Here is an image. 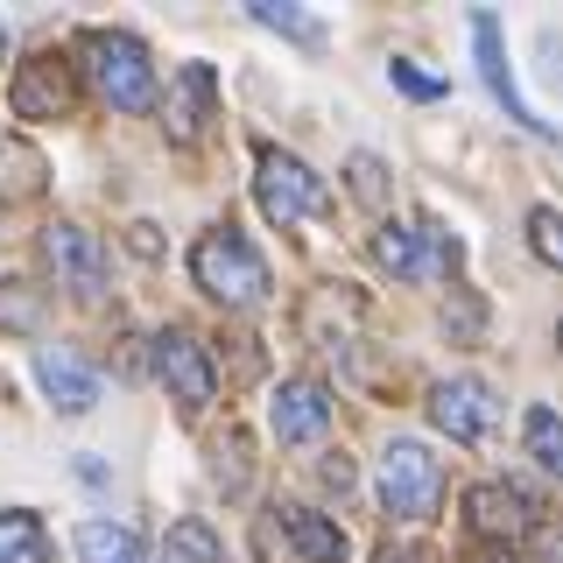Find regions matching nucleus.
Wrapping results in <instances>:
<instances>
[{
	"label": "nucleus",
	"mask_w": 563,
	"mask_h": 563,
	"mask_svg": "<svg viewBox=\"0 0 563 563\" xmlns=\"http://www.w3.org/2000/svg\"><path fill=\"white\" fill-rule=\"evenodd\" d=\"M78 70L106 106H120V113H148L155 106V64H148V49H141V35H128V29H85L78 35Z\"/></svg>",
	"instance_id": "obj_1"
},
{
	"label": "nucleus",
	"mask_w": 563,
	"mask_h": 563,
	"mask_svg": "<svg viewBox=\"0 0 563 563\" xmlns=\"http://www.w3.org/2000/svg\"><path fill=\"white\" fill-rule=\"evenodd\" d=\"M190 282L225 310H254L268 303V261L254 254V240L233 233V225H211V233L190 246Z\"/></svg>",
	"instance_id": "obj_2"
},
{
	"label": "nucleus",
	"mask_w": 563,
	"mask_h": 563,
	"mask_svg": "<svg viewBox=\"0 0 563 563\" xmlns=\"http://www.w3.org/2000/svg\"><path fill=\"white\" fill-rule=\"evenodd\" d=\"M374 261L401 282H451L457 261H465V246L437 219H387L374 233Z\"/></svg>",
	"instance_id": "obj_3"
},
{
	"label": "nucleus",
	"mask_w": 563,
	"mask_h": 563,
	"mask_svg": "<svg viewBox=\"0 0 563 563\" xmlns=\"http://www.w3.org/2000/svg\"><path fill=\"white\" fill-rule=\"evenodd\" d=\"M254 198L275 225H303V219H331V184L317 176L303 155L289 148H261L254 155Z\"/></svg>",
	"instance_id": "obj_4"
},
{
	"label": "nucleus",
	"mask_w": 563,
	"mask_h": 563,
	"mask_svg": "<svg viewBox=\"0 0 563 563\" xmlns=\"http://www.w3.org/2000/svg\"><path fill=\"white\" fill-rule=\"evenodd\" d=\"M437 500H444V465H437L422 444H409V437H395V444L380 451V507H387V521H430Z\"/></svg>",
	"instance_id": "obj_5"
},
{
	"label": "nucleus",
	"mask_w": 563,
	"mask_h": 563,
	"mask_svg": "<svg viewBox=\"0 0 563 563\" xmlns=\"http://www.w3.org/2000/svg\"><path fill=\"white\" fill-rule=\"evenodd\" d=\"M155 374H163L169 401H176L184 416H205V409H211V395H219V374H211L198 331H184V324H169L163 339H155Z\"/></svg>",
	"instance_id": "obj_6"
},
{
	"label": "nucleus",
	"mask_w": 563,
	"mask_h": 563,
	"mask_svg": "<svg viewBox=\"0 0 563 563\" xmlns=\"http://www.w3.org/2000/svg\"><path fill=\"white\" fill-rule=\"evenodd\" d=\"M43 261L57 268V282L70 296H85V303L106 296V246H99V233H85V225H70V219L43 225Z\"/></svg>",
	"instance_id": "obj_7"
},
{
	"label": "nucleus",
	"mask_w": 563,
	"mask_h": 563,
	"mask_svg": "<svg viewBox=\"0 0 563 563\" xmlns=\"http://www.w3.org/2000/svg\"><path fill=\"white\" fill-rule=\"evenodd\" d=\"M430 422L451 437V444H486L493 422H500V401H493V387H486V380L457 374V380H437V395H430Z\"/></svg>",
	"instance_id": "obj_8"
},
{
	"label": "nucleus",
	"mask_w": 563,
	"mask_h": 563,
	"mask_svg": "<svg viewBox=\"0 0 563 563\" xmlns=\"http://www.w3.org/2000/svg\"><path fill=\"white\" fill-rule=\"evenodd\" d=\"M211 120H219V78H211V64H176L169 99H163L169 141H176V148H198Z\"/></svg>",
	"instance_id": "obj_9"
},
{
	"label": "nucleus",
	"mask_w": 563,
	"mask_h": 563,
	"mask_svg": "<svg viewBox=\"0 0 563 563\" xmlns=\"http://www.w3.org/2000/svg\"><path fill=\"white\" fill-rule=\"evenodd\" d=\"M465 515H472V528H479L486 542L521 550V536L542 521V507H536V493H521V486H507V479H486V486L465 493Z\"/></svg>",
	"instance_id": "obj_10"
},
{
	"label": "nucleus",
	"mask_w": 563,
	"mask_h": 563,
	"mask_svg": "<svg viewBox=\"0 0 563 563\" xmlns=\"http://www.w3.org/2000/svg\"><path fill=\"white\" fill-rule=\"evenodd\" d=\"M14 113L22 120H64L70 113V64L57 57V49H43V57H29L22 70H14Z\"/></svg>",
	"instance_id": "obj_11"
},
{
	"label": "nucleus",
	"mask_w": 563,
	"mask_h": 563,
	"mask_svg": "<svg viewBox=\"0 0 563 563\" xmlns=\"http://www.w3.org/2000/svg\"><path fill=\"white\" fill-rule=\"evenodd\" d=\"M472 43H479V70H486V85H493V99H507V120H521L528 134H550V120L536 113V106L521 99V85H515V64H507V43H500V22L479 8L472 14Z\"/></svg>",
	"instance_id": "obj_12"
},
{
	"label": "nucleus",
	"mask_w": 563,
	"mask_h": 563,
	"mask_svg": "<svg viewBox=\"0 0 563 563\" xmlns=\"http://www.w3.org/2000/svg\"><path fill=\"white\" fill-rule=\"evenodd\" d=\"M268 422H275L282 444H310V437L331 422V395H324V380H282V387H275V401H268Z\"/></svg>",
	"instance_id": "obj_13"
},
{
	"label": "nucleus",
	"mask_w": 563,
	"mask_h": 563,
	"mask_svg": "<svg viewBox=\"0 0 563 563\" xmlns=\"http://www.w3.org/2000/svg\"><path fill=\"white\" fill-rule=\"evenodd\" d=\"M35 380H43V395L57 401L64 416H85V409H99V374H92L85 360H70L64 345L35 352Z\"/></svg>",
	"instance_id": "obj_14"
},
{
	"label": "nucleus",
	"mask_w": 563,
	"mask_h": 563,
	"mask_svg": "<svg viewBox=\"0 0 563 563\" xmlns=\"http://www.w3.org/2000/svg\"><path fill=\"white\" fill-rule=\"evenodd\" d=\"M275 521H282V536H289L310 563H345V556H352L345 528L324 521V515H310V507H275Z\"/></svg>",
	"instance_id": "obj_15"
},
{
	"label": "nucleus",
	"mask_w": 563,
	"mask_h": 563,
	"mask_svg": "<svg viewBox=\"0 0 563 563\" xmlns=\"http://www.w3.org/2000/svg\"><path fill=\"white\" fill-rule=\"evenodd\" d=\"M78 556L85 563H148L141 536L120 528V521H78Z\"/></svg>",
	"instance_id": "obj_16"
},
{
	"label": "nucleus",
	"mask_w": 563,
	"mask_h": 563,
	"mask_svg": "<svg viewBox=\"0 0 563 563\" xmlns=\"http://www.w3.org/2000/svg\"><path fill=\"white\" fill-rule=\"evenodd\" d=\"M0 563H49V528L29 515V507H8L0 515Z\"/></svg>",
	"instance_id": "obj_17"
},
{
	"label": "nucleus",
	"mask_w": 563,
	"mask_h": 563,
	"mask_svg": "<svg viewBox=\"0 0 563 563\" xmlns=\"http://www.w3.org/2000/svg\"><path fill=\"white\" fill-rule=\"evenodd\" d=\"M163 563H225V542L211 536V521H176L163 536Z\"/></svg>",
	"instance_id": "obj_18"
},
{
	"label": "nucleus",
	"mask_w": 563,
	"mask_h": 563,
	"mask_svg": "<svg viewBox=\"0 0 563 563\" xmlns=\"http://www.w3.org/2000/svg\"><path fill=\"white\" fill-rule=\"evenodd\" d=\"M35 190H43V155H29L22 141H0V205L8 198H35Z\"/></svg>",
	"instance_id": "obj_19"
},
{
	"label": "nucleus",
	"mask_w": 563,
	"mask_h": 563,
	"mask_svg": "<svg viewBox=\"0 0 563 563\" xmlns=\"http://www.w3.org/2000/svg\"><path fill=\"white\" fill-rule=\"evenodd\" d=\"M521 430H528V457H536L542 472H563V422H556V409H550V401H536Z\"/></svg>",
	"instance_id": "obj_20"
},
{
	"label": "nucleus",
	"mask_w": 563,
	"mask_h": 563,
	"mask_svg": "<svg viewBox=\"0 0 563 563\" xmlns=\"http://www.w3.org/2000/svg\"><path fill=\"white\" fill-rule=\"evenodd\" d=\"M43 289L35 282H0V331H35L43 324Z\"/></svg>",
	"instance_id": "obj_21"
},
{
	"label": "nucleus",
	"mask_w": 563,
	"mask_h": 563,
	"mask_svg": "<svg viewBox=\"0 0 563 563\" xmlns=\"http://www.w3.org/2000/svg\"><path fill=\"white\" fill-rule=\"evenodd\" d=\"M528 246H536V261H563V219H556V205H536L528 211Z\"/></svg>",
	"instance_id": "obj_22"
},
{
	"label": "nucleus",
	"mask_w": 563,
	"mask_h": 563,
	"mask_svg": "<svg viewBox=\"0 0 563 563\" xmlns=\"http://www.w3.org/2000/svg\"><path fill=\"white\" fill-rule=\"evenodd\" d=\"M254 22L296 35V43H317V35H324V22H310V14H296V8H275V0H254Z\"/></svg>",
	"instance_id": "obj_23"
},
{
	"label": "nucleus",
	"mask_w": 563,
	"mask_h": 563,
	"mask_svg": "<svg viewBox=\"0 0 563 563\" xmlns=\"http://www.w3.org/2000/svg\"><path fill=\"white\" fill-rule=\"evenodd\" d=\"M479 324H486V310H479V296H465V289H457V303H444V331H451V339H479Z\"/></svg>",
	"instance_id": "obj_24"
},
{
	"label": "nucleus",
	"mask_w": 563,
	"mask_h": 563,
	"mask_svg": "<svg viewBox=\"0 0 563 563\" xmlns=\"http://www.w3.org/2000/svg\"><path fill=\"white\" fill-rule=\"evenodd\" d=\"M387 78H395V85H401L409 99H444V78H430V70H416L409 57H395V64H387Z\"/></svg>",
	"instance_id": "obj_25"
},
{
	"label": "nucleus",
	"mask_w": 563,
	"mask_h": 563,
	"mask_svg": "<svg viewBox=\"0 0 563 563\" xmlns=\"http://www.w3.org/2000/svg\"><path fill=\"white\" fill-rule=\"evenodd\" d=\"M352 190H360V205H387V169L374 155H352Z\"/></svg>",
	"instance_id": "obj_26"
},
{
	"label": "nucleus",
	"mask_w": 563,
	"mask_h": 563,
	"mask_svg": "<svg viewBox=\"0 0 563 563\" xmlns=\"http://www.w3.org/2000/svg\"><path fill=\"white\" fill-rule=\"evenodd\" d=\"M211 472H219V486H246V437H225V444H219V465H211Z\"/></svg>",
	"instance_id": "obj_27"
},
{
	"label": "nucleus",
	"mask_w": 563,
	"mask_h": 563,
	"mask_svg": "<svg viewBox=\"0 0 563 563\" xmlns=\"http://www.w3.org/2000/svg\"><path fill=\"white\" fill-rule=\"evenodd\" d=\"M465 563H521V550H507V542H479Z\"/></svg>",
	"instance_id": "obj_28"
},
{
	"label": "nucleus",
	"mask_w": 563,
	"mask_h": 563,
	"mask_svg": "<svg viewBox=\"0 0 563 563\" xmlns=\"http://www.w3.org/2000/svg\"><path fill=\"white\" fill-rule=\"evenodd\" d=\"M324 486H339V493L352 486V457H345V451H339V457H331V465H324Z\"/></svg>",
	"instance_id": "obj_29"
},
{
	"label": "nucleus",
	"mask_w": 563,
	"mask_h": 563,
	"mask_svg": "<svg viewBox=\"0 0 563 563\" xmlns=\"http://www.w3.org/2000/svg\"><path fill=\"white\" fill-rule=\"evenodd\" d=\"M380 563H422V556H416V550H387Z\"/></svg>",
	"instance_id": "obj_30"
},
{
	"label": "nucleus",
	"mask_w": 563,
	"mask_h": 563,
	"mask_svg": "<svg viewBox=\"0 0 563 563\" xmlns=\"http://www.w3.org/2000/svg\"><path fill=\"white\" fill-rule=\"evenodd\" d=\"M0 57H8V29H0Z\"/></svg>",
	"instance_id": "obj_31"
}]
</instances>
